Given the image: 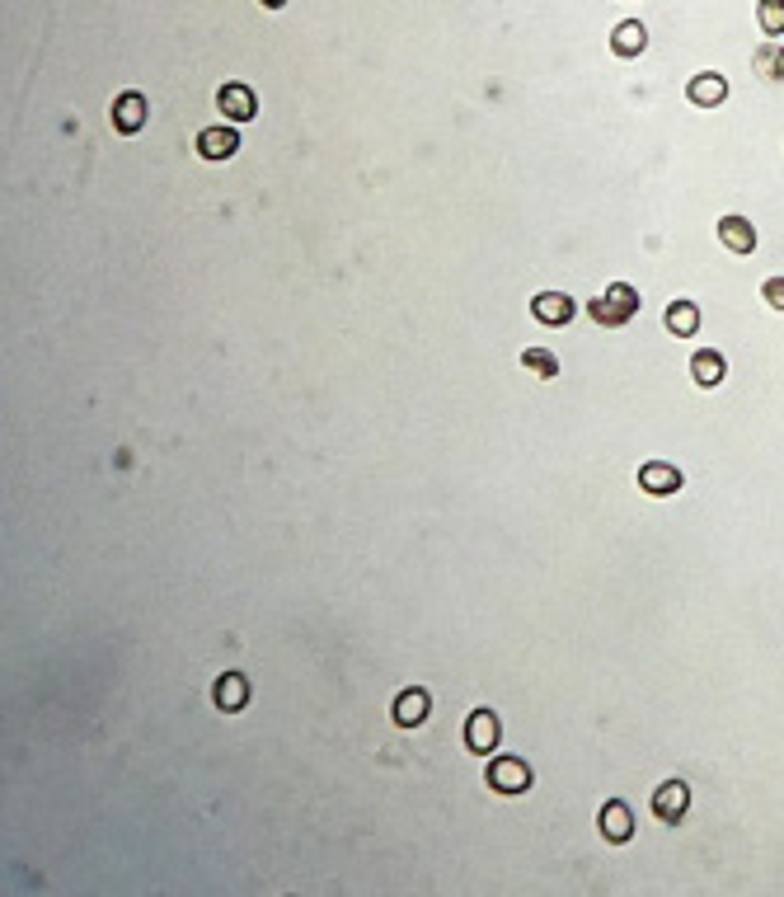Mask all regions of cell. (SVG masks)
<instances>
[{
	"instance_id": "2e32d148",
	"label": "cell",
	"mask_w": 784,
	"mask_h": 897,
	"mask_svg": "<svg viewBox=\"0 0 784 897\" xmlns=\"http://www.w3.org/2000/svg\"><path fill=\"white\" fill-rule=\"evenodd\" d=\"M648 47V29L639 19H625V24H615L611 29V52L615 57H639Z\"/></svg>"
},
{
	"instance_id": "44dd1931",
	"label": "cell",
	"mask_w": 784,
	"mask_h": 897,
	"mask_svg": "<svg viewBox=\"0 0 784 897\" xmlns=\"http://www.w3.org/2000/svg\"><path fill=\"white\" fill-rule=\"evenodd\" d=\"M775 52H780L775 43H761V52H756V71L761 76H775Z\"/></svg>"
},
{
	"instance_id": "6da1fadb",
	"label": "cell",
	"mask_w": 784,
	"mask_h": 897,
	"mask_svg": "<svg viewBox=\"0 0 784 897\" xmlns=\"http://www.w3.org/2000/svg\"><path fill=\"white\" fill-rule=\"evenodd\" d=\"M587 310H592V320H597L601 329H620L639 315V292H634L630 282H611Z\"/></svg>"
},
{
	"instance_id": "e0dca14e",
	"label": "cell",
	"mask_w": 784,
	"mask_h": 897,
	"mask_svg": "<svg viewBox=\"0 0 784 897\" xmlns=\"http://www.w3.org/2000/svg\"><path fill=\"white\" fill-rule=\"evenodd\" d=\"M662 325H667V334H677V339H695V329H700V306H695V301H672L667 315H662Z\"/></svg>"
},
{
	"instance_id": "30bf717a",
	"label": "cell",
	"mask_w": 784,
	"mask_h": 897,
	"mask_svg": "<svg viewBox=\"0 0 784 897\" xmlns=\"http://www.w3.org/2000/svg\"><path fill=\"white\" fill-rule=\"evenodd\" d=\"M597 827H601V836H606L611 846H625V841L634 836V813H630V804H625V799H611V804L601 808Z\"/></svg>"
},
{
	"instance_id": "7402d4cb",
	"label": "cell",
	"mask_w": 784,
	"mask_h": 897,
	"mask_svg": "<svg viewBox=\"0 0 784 897\" xmlns=\"http://www.w3.org/2000/svg\"><path fill=\"white\" fill-rule=\"evenodd\" d=\"M770 80H784V47L775 52V76H770Z\"/></svg>"
},
{
	"instance_id": "8992f818",
	"label": "cell",
	"mask_w": 784,
	"mask_h": 897,
	"mask_svg": "<svg viewBox=\"0 0 784 897\" xmlns=\"http://www.w3.org/2000/svg\"><path fill=\"white\" fill-rule=\"evenodd\" d=\"M249 677L245 672H221L216 677V686H212V700H216V710H226V714H240L249 705Z\"/></svg>"
},
{
	"instance_id": "52a82bcc",
	"label": "cell",
	"mask_w": 784,
	"mask_h": 897,
	"mask_svg": "<svg viewBox=\"0 0 784 897\" xmlns=\"http://www.w3.org/2000/svg\"><path fill=\"white\" fill-rule=\"evenodd\" d=\"M216 109L226 113V118H231V123H249V118H254V113H259V99H254V90H249V85H221V90H216Z\"/></svg>"
},
{
	"instance_id": "d6986e66",
	"label": "cell",
	"mask_w": 784,
	"mask_h": 897,
	"mask_svg": "<svg viewBox=\"0 0 784 897\" xmlns=\"http://www.w3.org/2000/svg\"><path fill=\"white\" fill-rule=\"evenodd\" d=\"M522 367H526V372H536L540 381H550V376H559V357H554L550 348H526Z\"/></svg>"
},
{
	"instance_id": "277c9868",
	"label": "cell",
	"mask_w": 784,
	"mask_h": 897,
	"mask_svg": "<svg viewBox=\"0 0 784 897\" xmlns=\"http://www.w3.org/2000/svg\"><path fill=\"white\" fill-rule=\"evenodd\" d=\"M498 738H503V724H498L493 710H475L465 719V747H470L475 757H493V752H498Z\"/></svg>"
},
{
	"instance_id": "ac0fdd59",
	"label": "cell",
	"mask_w": 784,
	"mask_h": 897,
	"mask_svg": "<svg viewBox=\"0 0 784 897\" xmlns=\"http://www.w3.org/2000/svg\"><path fill=\"white\" fill-rule=\"evenodd\" d=\"M756 24L766 38H780L784 33V0H756Z\"/></svg>"
},
{
	"instance_id": "603a6c76",
	"label": "cell",
	"mask_w": 784,
	"mask_h": 897,
	"mask_svg": "<svg viewBox=\"0 0 784 897\" xmlns=\"http://www.w3.org/2000/svg\"><path fill=\"white\" fill-rule=\"evenodd\" d=\"M259 5H268V10H282V5H287V0H259Z\"/></svg>"
},
{
	"instance_id": "3957f363",
	"label": "cell",
	"mask_w": 784,
	"mask_h": 897,
	"mask_svg": "<svg viewBox=\"0 0 784 897\" xmlns=\"http://www.w3.org/2000/svg\"><path fill=\"white\" fill-rule=\"evenodd\" d=\"M686 808H691V785L686 780H662L653 789V818L667 822V827H677L686 818Z\"/></svg>"
},
{
	"instance_id": "5bb4252c",
	"label": "cell",
	"mask_w": 784,
	"mask_h": 897,
	"mask_svg": "<svg viewBox=\"0 0 784 897\" xmlns=\"http://www.w3.org/2000/svg\"><path fill=\"white\" fill-rule=\"evenodd\" d=\"M691 376H695V386H723V376H728V362H723V353H714V348H700V353L691 357Z\"/></svg>"
},
{
	"instance_id": "5b68a950",
	"label": "cell",
	"mask_w": 784,
	"mask_h": 897,
	"mask_svg": "<svg viewBox=\"0 0 784 897\" xmlns=\"http://www.w3.org/2000/svg\"><path fill=\"white\" fill-rule=\"evenodd\" d=\"M681 484H686V475H681L672 461H648V465H639V489H644V494L672 498Z\"/></svg>"
},
{
	"instance_id": "9a60e30c",
	"label": "cell",
	"mask_w": 784,
	"mask_h": 897,
	"mask_svg": "<svg viewBox=\"0 0 784 897\" xmlns=\"http://www.w3.org/2000/svg\"><path fill=\"white\" fill-rule=\"evenodd\" d=\"M719 240L733 254H752L756 249V226L747 217H719Z\"/></svg>"
},
{
	"instance_id": "7c38bea8",
	"label": "cell",
	"mask_w": 784,
	"mask_h": 897,
	"mask_svg": "<svg viewBox=\"0 0 784 897\" xmlns=\"http://www.w3.org/2000/svg\"><path fill=\"white\" fill-rule=\"evenodd\" d=\"M390 714H395V724H400V728H418L432 714V696L423 691V686H409V691L395 696V710H390Z\"/></svg>"
},
{
	"instance_id": "4fadbf2b",
	"label": "cell",
	"mask_w": 784,
	"mask_h": 897,
	"mask_svg": "<svg viewBox=\"0 0 784 897\" xmlns=\"http://www.w3.org/2000/svg\"><path fill=\"white\" fill-rule=\"evenodd\" d=\"M235 151H240V132L235 127H207V132H198L202 160H231Z\"/></svg>"
},
{
	"instance_id": "7a4b0ae2",
	"label": "cell",
	"mask_w": 784,
	"mask_h": 897,
	"mask_svg": "<svg viewBox=\"0 0 784 897\" xmlns=\"http://www.w3.org/2000/svg\"><path fill=\"white\" fill-rule=\"evenodd\" d=\"M484 780H489V789H498V794H526V789H531V766H526L522 757H489Z\"/></svg>"
},
{
	"instance_id": "8fae6325",
	"label": "cell",
	"mask_w": 784,
	"mask_h": 897,
	"mask_svg": "<svg viewBox=\"0 0 784 897\" xmlns=\"http://www.w3.org/2000/svg\"><path fill=\"white\" fill-rule=\"evenodd\" d=\"M686 99H691L695 109H719L723 99H728V80H723L719 71H700V76H691V85H686Z\"/></svg>"
},
{
	"instance_id": "9c48e42d",
	"label": "cell",
	"mask_w": 784,
	"mask_h": 897,
	"mask_svg": "<svg viewBox=\"0 0 784 897\" xmlns=\"http://www.w3.org/2000/svg\"><path fill=\"white\" fill-rule=\"evenodd\" d=\"M531 315H536L540 325L559 329V325H569L573 315H578V301H573V296H564V292H540L536 301H531Z\"/></svg>"
},
{
	"instance_id": "ba28073f",
	"label": "cell",
	"mask_w": 784,
	"mask_h": 897,
	"mask_svg": "<svg viewBox=\"0 0 784 897\" xmlns=\"http://www.w3.org/2000/svg\"><path fill=\"white\" fill-rule=\"evenodd\" d=\"M141 127H146V99L137 90H123L113 99V132H123V137H137Z\"/></svg>"
},
{
	"instance_id": "ffe728a7",
	"label": "cell",
	"mask_w": 784,
	"mask_h": 897,
	"mask_svg": "<svg viewBox=\"0 0 784 897\" xmlns=\"http://www.w3.org/2000/svg\"><path fill=\"white\" fill-rule=\"evenodd\" d=\"M761 301H766L770 310H784V278H766V282H761Z\"/></svg>"
}]
</instances>
